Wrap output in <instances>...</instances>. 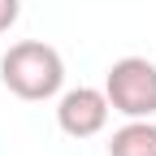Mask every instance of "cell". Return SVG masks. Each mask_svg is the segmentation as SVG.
Masks as SVG:
<instances>
[{
  "instance_id": "1",
  "label": "cell",
  "mask_w": 156,
  "mask_h": 156,
  "mask_svg": "<svg viewBox=\"0 0 156 156\" xmlns=\"http://www.w3.org/2000/svg\"><path fill=\"white\" fill-rule=\"evenodd\" d=\"M0 83H5L17 100H52L65 83V61L52 44L22 39L0 56Z\"/></svg>"
},
{
  "instance_id": "2",
  "label": "cell",
  "mask_w": 156,
  "mask_h": 156,
  "mask_svg": "<svg viewBox=\"0 0 156 156\" xmlns=\"http://www.w3.org/2000/svg\"><path fill=\"white\" fill-rule=\"evenodd\" d=\"M104 95L122 117H152L156 113V61L122 56L104 74Z\"/></svg>"
},
{
  "instance_id": "3",
  "label": "cell",
  "mask_w": 156,
  "mask_h": 156,
  "mask_svg": "<svg viewBox=\"0 0 156 156\" xmlns=\"http://www.w3.org/2000/svg\"><path fill=\"white\" fill-rule=\"evenodd\" d=\"M108 113H113V104H108L104 87H74L56 100V126L69 139H95L108 126Z\"/></svg>"
},
{
  "instance_id": "4",
  "label": "cell",
  "mask_w": 156,
  "mask_h": 156,
  "mask_svg": "<svg viewBox=\"0 0 156 156\" xmlns=\"http://www.w3.org/2000/svg\"><path fill=\"white\" fill-rule=\"evenodd\" d=\"M108 156H156V122L126 117V126H117L108 139Z\"/></svg>"
},
{
  "instance_id": "5",
  "label": "cell",
  "mask_w": 156,
  "mask_h": 156,
  "mask_svg": "<svg viewBox=\"0 0 156 156\" xmlns=\"http://www.w3.org/2000/svg\"><path fill=\"white\" fill-rule=\"evenodd\" d=\"M17 17H22V0H0V35H5Z\"/></svg>"
}]
</instances>
